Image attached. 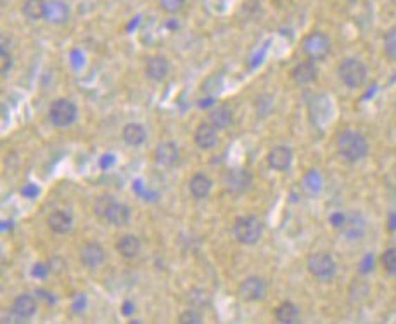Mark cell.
Segmentation results:
<instances>
[{
  "label": "cell",
  "instance_id": "obj_15",
  "mask_svg": "<svg viewBox=\"0 0 396 324\" xmlns=\"http://www.w3.org/2000/svg\"><path fill=\"white\" fill-rule=\"evenodd\" d=\"M154 161L161 167H175L180 161V150L173 141H164V143L158 144L156 151H154Z\"/></svg>",
  "mask_w": 396,
  "mask_h": 324
},
{
  "label": "cell",
  "instance_id": "obj_24",
  "mask_svg": "<svg viewBox=\"0 0 396 324\" xmlns=\"http://www.w3.org/2000/svg\"><path fill=\"white\" fill-rule=\"evenodd\" d=\"M46 8L47 0H25L21 12L30 21H39V19L46 18Z\"/></svg>",
  "mask_w": 396,
  "mask_h": 324
},
{
  "label": "cell",
  "instance_id": "obj_1",
  "mask_svg": "<svg viewBox=\"0 0 396 324\" xmlns=\"http://www.w3.org/2000/svg\"><path fill=\"white\" fill-rule=\"evenodd\" d=\"M339 156L348 163H357L368 154V141L357 130H343L336 139Z\"/></svg>",
  "mask_w": 396,
  "mask_h": 324
},
{
  "label": "cell",
  "instance_id": "obj_2",
  "mask_svg": "<svg viewBox=\"0 0 396 324\" xmlns=\"http://www.w3.org/2000/svg\"><path fill=\"white\" fill-rule=\"evenodd\" d=\"M94 213L99 219H104L106 222L115 227H123L130 222L132 210L129 205L122 201H116L111 195H104L97 198L94 205Z\"/></svg>",
  "mask_w": 396,
  "mask_h": 324
},
{
  "label": "cell",
  "instance_id": "obj_13",
  "mask_svg": "<svg viewBox=\"0 0 396 324\" xmlns=\"http://www.w3.org/2000/svg\"><path fill=\"white\" fill-rule=\"evenodd\" d=\"M37 310H39V303H37L35 296L28 295V293H21V295L16 296L11 305V314L18 321L32 319Z\"/></svg>",
  "mask_w": 396,
  "mask_h": 324
},
{
  "label": "cell",
  "instance_id": "obj_6",
  "mask_svg": "<svg viewBox=\"0 0 396 324\" xmlns=\"http://www.w3.org/2000/svg\"><path fill=\"white\" fill-rule=\"evenodd\" d=\"M306 269H308L310 274L315 279L320 281H329L336 276L337 272V264L334 260V257L327 251H315L308 257L306 260Z\"/></svg>",
  "mask_w": 396,
  "mask_h": 324
},
{
  "label": "cell",
  "instance_id": "obj_19",
  "mask_svg": "<svg viewBox=\"0 0 396 324\" xmlns=\"http://www.w3.org/2000/svg\"><path fill=\"white\" fill-rule=\"evenodd\" d=\"M317 75H319V70H317L315 61L306 60L301 61L299 64H296L291 77L298 85H310L317 80Z\"/></svg>",
  "mask_w": 396,
  "mask_h": 324
},
{
  "label": "cell",
  "instance_id": "obj_22",
  "mask_svg": "<svg viewBox=\"0 0 396 324\" xmlns=\"http://www.w3.org/2000/svg\"><path fill=\"white\" fill-rule=\"evenodd\" d=\"M208 120H209V123H213V125H215L218 130L229 129V127L232 125V122H234L232 108H230V106H227V105L215 106V108L209 109Z\"/></svg>",
  "mask_w": 396,
  "mask_h": 324
},
{
  "label": "cell",
  "instance_id": "obj_8",
  "mask_svg": "<svg viewBox=\"0 0 396 324\" xmlns=\"http://www.w3.org/2000/svg\"><path fill=\"white\" fill-rule=\"evenodd\" d=\"M268 291V282L267 279H263L261 276H247L246 279L239 282V288H237V295L243 302L253 303L260 302Z\"/></svg>",
  "mask_w": 396,
  "mask_h": 324
},
{
  "label": "cell",
  "instance_id": "obj_12",
  "mask_svg": "<svg viewBox=\"0 0 396 324\" xmlns=\"http://www.w3.org/2000/svg\"><path fill=\"white\" fill-rule=\"evenodd\" d=\"M144 73H146L147 80L156 82V84L164 82V78L170 73V61L164 56H161V54L147 57L146 66H144Z\"/></svg>",
  "mask_w": 396,
  "mask_h": 324
},
{
  "label": "cell",
  "instance_id": "obj_14",
  "mask_svg": "<svg viewBox=\"0 0 396 324\" xmlns=\"http://www.w3.org/2000/svg\"><path fill=\"white\" fill-rule=\"evenodd\" d=\"M292 158H294V153L289 146H274L270 151H268V167L275 172H285L291 168L292 165Z\"/></svg>",
  "mask_w": 396,
  "mask_h": 324
},
{
  "label": "cell",
  "instance_id": "obj_18",
  "mask_svg": "<svg viewBox=\"0 0 396 324\" xmlns=\"http://www.w3.org/2000/svg\"><path fill=\"white\" fill-rule=\"evenodd\" d=\"M47 226H49V229L54 234L64 236V234H68L73 229V217H71V213L64 212V210H54L47 217Z\"/></svg>",
  "mask_w": 396,
  "mask_h": 324
},
{
  "label": "cell",
  "instance_id": "obj_29",
  "mask_svg": "<svg viewBox=\"0 0 396 324\" xmlns=\"http://www.w3.org/2000/svg\"><path fill=\"white\" fill-rule=\"evenodd\" d=\"M202 316L198 312V310H184V312L178 316V323L180 324H201L202 323Z\"/></svg>",
  "mask_w": 396,
  "mask_h": 324
},
{
  "label": "cell",
  "instance_id": "obj_23",
  "mask_svg": "<svg viewBox=\"0 0 396 324\" xmlns=\"http://www.w3.org/2000/svg\"><path fill=\"white\" fill-rule=\"evenodd\" d=\"M122 137L123 141H125V144H129V146L132 147H137L142 146V144L146 143L147 132L142 125H139V123H126L122 130Z\"/></svg>",
  "mask_w": 396,
  "mask_h": 324
},
{
  "label": "cell",
  "instance_id": "obj_3",
  "mask_svg": "<svg viewBox=\"0 0 396 324\" xmlns=\"http://www.w3.org/2000/svg\"><path fill=\"white\" fill-rule=\"evenodd\" d=\"M337 77L348 89H361L367 84L368 71L364 61L357 57H344L337 66Z\"/></svg>",
  "mask_w": 396,
  "mask_h": 324
},
{
  "label": "cell",
  "instance_id": "obj_26",
  "mask_svg": "<svg viewBox=\"0 0 396 324\" xmlns=\"http://www.w3.org/2000/svg\"><path fill=\"white\" fill-rule=\"evenodd\" d=\"M382 46H384V54L391 61H396V26L389 28L384 33V39H382Z\"/></svg>",
  "mask_w": 396,
  "mask_h": 324
},
{
  "label": "cell",
  "instance_id": "obj_4",
  "mask_svg": "<svg viewBox=\"0 0 396 324\" xmlns=\"http://www.w3.org/2000/svg\"><path fill=\"white\" fill-rule=\"evenodd\" d=\"M232 233L237 243L256 244L263 236V222L256 215H241L234 222Z\"/></svg>",
  "mask_w": 396,
  "mask_h": 324
},
{
  "label": "cell",
  "instance_id": "obj_10",
  "mask_svg": "<svg viewBox=\"0 0 396 324\" xmlns=\"http://www.w3.org/2000/svg\"><path fill=\"white\" fill-rule=\"evenodd\" d=\"M339 231L346 240H361V237L365 236V233H367V219H365L360 212L346 213L343 222H341Z\"/></svg>",
  "mask_w": 396,
  "mask_h": 324
},
{
  "label": "cell",
  "instance_id": "obj_27",
  "mask_svg": "<svg viewBox=\"0 0 396 324\" xmlns=\"http://www.w3.org/2000/svg\"><path fill=\"white\" fill-rule=\"evenodd\" d=\"M381 265L389 276H396V246L388 248L381 255Z\"/></svg>",
  "mask_w": 396,
  "mask_h": 324
},
{
  "label": "cell",
  "instance_id": "obj_21",
  "mask_svg": "<svg viewBox=\"0 0 396 324\" xmlns=\"http://www.w3.org/2000/svg\"><path fill=\"white\" fill-rule=\"evenodd\" d=\"M116 250L126 260H132V258L139 257L140 250H142V243L137 236L133 234H123L118 241H116Z\"/></svg>",
  "mask_w": 396,
  "mask_h": 324
},
{
  "label": "cell",
  "instance_id": "obj_25",
  "mask_svg": "<svg viewBox=\"0 0 396 324\" xmlns=\"http://www.w3.org/2000/svg\"><path fill=\"white\" fill-rule=\"evenodd\" d=\"M299 317V309L296 303L292 302H282L281 305H277L275 309V321L282 324H291L296 323Z\"/></svg>",
  "mask_w": 396,
  "mask_h": 324
},
{
  "label": "cell",
  "instance_id": "obj_30",
  "mask_svg": "<svg viewBox=\"0 0 396 324\" xmlns=\"http://www.w3.org/2000/svg\"><path fill=\"white\" fill-rule=\"evenodd\" d=\"M389 2H391L393 6H396V0H389Z\"/></svg>",
  "mask_w": 396,
  "mask_h": 324
},
{
  "label": "cell",
  "instance_id": "obj_20",
  "mask_svg": "<svg viewBox=\"0 0 396 324\" xmlns=\"http://www.w3.org/2000/svg\"><path fill=\"white\" fill-rule=\"evenodd\" d=\"M211 179L206 174H202V172L194 174L191 177V181H189V192H191L194 199H206L209 196V192H211Z\"/></svg>",
  "mask_w": 396,
  "mask_h": 324
},
{
  "label": "cell",
  "instance_id": "obj_5",
  "mask_svg": "<svg viewBox=\"0 0 396 324\" xmlns=\"http://www.w3.org/2000/svg\"><path fill=\"white\" fill-rule=\"evenodd\" d=\"M47 116H49V122L53 123L54 127L66 129V127L73 125V123L77 122L78 108L70 99H56L54 102H50Z\"/></svg>",
  "mask_w": 396,
  "mask_h": 324
},
{
  "label": "cell",
  "instance_id": "obj_11",
  "mask_svg": "<svg viewBox=\"0 0 396 324\" xmlns=\"http://www.w3.org/2000/svg\"><path fill=\"white\" fill-rule=\"evenodd\" d=\"M106 250L97 241H88L80 248V262L87 269H97L104 264Z\"/></svg>",
  "mask_w": 396,
  "mask_h": 324
},
{
  "label": "cell",
  "instance_id": "obj_17",
  "mask_svg": "<svg viewBox=\"0 0 396 324\" xmlns=\"http://www.w3.org/2000/svg\"><path fill=\"white\" fill-rule=\"evenodd\" d=\"M70 8H68L66 2L63 0H47L46 8V21H49L50 25H66L70 21Z\"/></svg>",
  "mask_w": 396,
  "mask_h": 324
},
{
  "label": "cell",
  "instance_id": "obj_7",
  "mask_svg": "<svg viewBox=\"0 0 396 324\" xmlns=\"http://www.w3.org/2000/svg\"><path fill=\"white\" fill-rule=\"evenodd\" d=\"M222 184L225 191L232 196H241L247 192L253 186V175L246 168H230L223 174Z\"/></svg>",
  "mask_w": 396,
  "mask_h": 324
},
{
  "label": "cell",
  "instance_id": "obj_28",
  "mask_svg": "<svg viewBox=\"0 0 396 324\" xmlns=\"http://www.w3.org/2000/svg\"><path fill=\"white\" fill-rule=\"evenodd\" d=\"M185 0H160V8L168 15H177L184 9Z\"/></svg>",
  "mask_w": 396,
  "mask_h": 324
},
{
  "label": "cell",
  "instance_id": "obj_9",
  "mask_svg": "<svg viewBox=\"0 0 396 324\" xmlns=\"http://www.w3.org/2000/svg\"><path fill=\"white\" fill-rule=\"evenodd\" d=\"M303 53L308 56V60L322 61L329 56L330 53V40L326 33L312 32L303 39Z\"/></svg>",
  "mask_w": 396,
  "mask_h": 324
},
{
  "label": "cell",
  "instance_id": "obj_16",
  "mask_svg": "<svg viewBox=\"0 0 396 324\" xmlns=\"http://www.w3.org/2000/svg\"><path fill=\"white\" fill-rule=\"evenodd\" d=\"M194 143L199 150L209 151L218 144V129L213 123H201L194 132Z\"/></svg>",
  "mask_w": 396,
  "mask_h": 324
}]
</instances>
